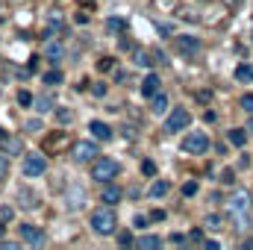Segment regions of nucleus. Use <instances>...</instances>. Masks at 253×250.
Instances as JSON below:
<instances>
[{
  "label": "nucleus",
  "mask_w": 253,
  "mask_h": 250,
  "mask_svg": "<svg viewBox=\"0 0 253 250\" xmlns=\"http://www.w3.org/2000/svg\"><path fill=\"white\" fill-rule=\"evenodd\" d=\"M118 47H121V50H132V42H129L126 36H121V42H118Z\"/></svg>",
  "instance_id": "nucleus-37"
},
{
  "label": "nucleus",
  "mask_w": 253,
  "mask_h": 250,
  "mask_svg": "<svg viewBox=\"0 0 253 250\" xmlns=\"http://www.w3.org/2000/svg\"><path fill=\"white\" fill-rule=\"evenodd\" d=\"M153 59H156V56H153V50H150V53H147V50H135V65L150 68V65H153Z\"/></svg>",
  "instance_id": "nucleus-24"
},
{
  "label": "nucleus",
  "mask_w": 253,
  "mask_h": 250,
  "mask_svg": "<svg viewBox=\"0 0 253 250\" xmlns=\"http://www.w3.org/2000/svg\"><path fill=\"white\" fill-rule=\"evenodd\" d=\"M6 174H9V153L3 150L0 153V180H6Z\"/></svg>",
  "instance_id": "nucleus-28"
},
{
  "label": "nucleus",
  "mask_w": 253,
  "mask_h": 250,
  "mask_svg": "<svg viewBox=\"0 0 253 250\" xmlns=\"http://www.w3.org/2000/svg\"><path fill=\"white\" fill-rule=\"evenodd\" d=\"M56 121H59V124H71V121H74V112H71L68 106H56Z\"/></svg>",
  "instance_id": "nucleus-25"
},
{
  "label": "nucleus",
  "mask_w": 253,
  "mask_h": 250,
  "mask_svg": "<svg viewBox=\"0 0 253 250\" xmlns=\"http://www.w3.org/2000/svg\"><path fill=\"white\" fill-rule=\"evenodd\" d=\"M88 129L94 132V138H103V141H109V138H112V126L103 124V121H91V124H88Z\"/></svg>",
  "instance_id": "nucleus-16"
},
{
  "label": "nucleus",
  "mask_w": 253,
  "mask_h": 250,
  "mask_svg": "<svg viewBox=\"0 0 253 250\" xmlns=\"http://www.w3.org/2000/svg\"><path fill=\"white\" fill-rule=\"evenodd\" d=\"M88 227L97 233V236H112L115 233V227H118V218H115V209L106 203V206H100V209H94L91 212V218H88Z\"/></svg>",
  "instance_id": "nucleus-1"
},
{
  "label": "nucleus",
  "mask_w": 253,
  "mask_h": 250,
  "mask_svg": "<svg viewBox=\"0 0 253 250\" xmlns=\"http://www.w3.org/2000/svg\"><path fill=\"white\" fill-rule=\"evenodd\" d=\"M118 242H121L124 248H129V245H132V236H129V233H121V236H118Z\"/></svg>",
  "instance_id": "nucleus-38"
},
{
  "label": "nucleus",
  "mask_w": 253,
  "mask_h": 250,
  "mask_svg": "<svg viewBox=\"0 0 253 250\" xmlns=\"http://www.w3.org/2000/svg\"><path fill=\"white\" fill-rule=\"evenodd\" d=\"M33 109H36L39 115H47V112H56V100H53L50 94H39V97L33 100Z\"/></svg>",
  "instance_id": "nucleus-11"
},
{
  "label": "nucleus",
  "mask_w": 253,
  "mask_h": 250,
  "mask_svg": "<svg viewBox=\"0 0 253 250\" xmlns=\"http://www.w3.org/2000/svg\"><path fill=\"white\" fill-rule=\"evenodd\" d=\"M147 221H150V218H144V215H135V221H132V224H135V227H147Z\"/></svg>",
  "instance_id": "nucleus-41"
},
{
  "label": "nucleus",
  "mask_w": 253,
  "mask_h": 250,
  "mask_svg": "<svg viewBox=\"0 0 253 250\" xmlns=\"http://www.w3.org/2000/svg\"><path fill=\"white\" fill-rule=\"evenodd\" d=\"M242 106H245L248 112H253V94H245V97H242Z\"/></svg>",
  "instance_id": "nucleus-36"
},
{
  "label": "nucleus",
  "mask_w": 253,
  "mask_h": 250,
  "mask_svg": "<svg viewBox=\"0 0 253 250\" xmlns=\"http://www.w3.org/2000/svg\"><path fill=\"white\" fill-rule=\"evenodd\" d=\"M248 132H251V135H253V118H251V121H248Z\"/></svg>",
  "instance_id": "nucleus-46"
},
{
  "label": "nucleus",
  "mask_w": 253,
  "mask_h": 250,
  "mask_svg": "<svg viewBox=\"0 0 253 250\" xmlns=\"http://www.w3.org/2000/svg\"><path fill=\"white\" fill-rule=\"evenodd\" d=\"M162 218H165V212H162V209H153V212H150V221H162Z\"/></svg>",
  "instance_id": "nucleus-40"
},
{
  "label": "nucleus",
  "mask_w": 253,
  "mask_h": 250,
  "mask_svg": "<svg viewBox=\"0 0 253 250\" xmlns=\"http://www.w3.org/2000/svg\"><path fill=\"white\" fill-rule=\"evenodd\" d=\"M236 80L239 83H253V65H239L236 68Z\"/></svg>",
  "instance_id": "nucleus-22"
},
{
  "label": "nucleus",
  "mask_w": 253,
  "mask_h": 250,
  "mask_svg": "<svg viewBox=\"0 0 253 250\" xmlns=\"http://www.w3.org/2000/svg\"><path fill=\"white\" fill-rule=\"evenodd\" d=\"M218 180H221V183H224V186H233V171H230V168H224V171H221V177H218Z\"/></svg>",
  "instance_id": "nucleus-32"
},
{
  "label": "nucleus",
  "mask_w": 253,
  "mask_h": 250,
  "mask_svg": "<svg viewBox=\"0 0 253 250\" xmlns=\"http://www.w3.org/2000/svg\"><path fill=\"white\" fill-rule=\"evenodd\" d=\"M227 138H230L233 147H245V141H248V129H239V126H236V129L227 132Z\"/></svg>",
  "instance_id": "nucleus-18"
},
{
  "label": "nucleus",
  "mask_w": 253,
  "mask_h": 250,
  "mask_svg": "<svg viewBox=\"0 0 253 250\" xmlns=\"http://www.w3.org/2000/svg\"><path fill=\"white\" fill-rule=\"evenodd\" d=\"M203 224H206L209 230H221V227H224V218H221V215H206Z\"/></svg>",
  "instance_id": "nucleus-26"
},
{
  "label": "nucleus",
  "mask_w": 253,
  "mask_h": 250,
  "mask_svg": "<svg viewBox=\"0 0 253 250\" xmlns=\"http://www.w3.org/2000/svg\"><path fill=\"white\" fill-rule=\"evenodd\" d=\"M135 248H141V250H156V248H162V239H159V236H141V239L135 242Z\"/></svg>",
  "instance_id": "nucleus-17"
},
{
  "label": "nucleus",
  "mask_w": 253,
  "mask_h": 250,
  "mask_svg": "<svg viewBox=\"0 0 253 250\" xmlns=\"http://www.w3.org/2000/svg\"><path fill=\"white\" fill-rule=\"evenodd\" d=\"M62 144H65V135H56V138H47V147H56V150H59Z\"/></svg>",
  "instance_id": "nucleus-35"
},
{
  "label": "nucleus",
  "mask_w": 253,
  "mask_h": 250,
  "mask_svg": "<svg viewBox=\"0 0 253 250\" xmlns=\"http://www.w3.org/2000/svg\"><path fill=\"white\" fill-rule=\"evenodd\" d=\"M203 248H206V250H218V242H212V239L206 242V239H203Z\"/></svg>",
  "instance_id": "nucleus-43"
},
{
  "label": "nucleus",
  "mask_w": 253,
  "mask_h": 250,
  "mask_svg": "<svg viewBox=\"0 0 253 250\" xmlns=\"http://www.w3.org/2000/svg\"><path fill=\"white\" fill-rule=\"evenodd\" d=\"M150 112H153V115H165V112H168V94L156 91V94L150 97Z\"/></svg>",
  "instance_id": "nucleus-14"
},
{
  "label": "nucleus",
  "mask_w": 253,
  "mask_h": 250,
  "mask_svg": "<svg viewBox=\"0 0 253 250\" xmlns=\"http://www.w3.org/2000/svg\"><path fill=\"white\" fill-rule=\"evenodd\" d=\"M42 80H44V85H59V83L65 80V74L59 71V68H53V71H47Z\"/></svg>",
  "instance_id": "nucleus-23"
},
{
  "label": "nucleus",
  "mask_w": 253,
  "mask_h": 250,
  "mask_svg": "<svg viewBox=\"0 0 253 250\" xmlns=\"http://www.w3.org/2000/svg\"><path fill=\"white\" fill-rule=\"evenodd\" d=\"M91 91H94V94H97V97H103V94H106V85H103V83H97V85H94V88H91Z\"/></svg>",
  "instance_id": "nucleus-39"
},
{
  "label": "nucleus",
  "mask_w": 253,
  "mask_h": 250,
  "mask_svg": "<svg viewBox=\"0 0 253 250\" xmlns=\"http://www.w3.org/2000/svg\"><path fill=\"white\" fill-rule=\"evenodd\" d=\"M121 197H124V191H121V188L115 186L112 180H109V183H103V191H100V200H103V203H109V206H115V203H118Z\"/></svg>",
  "instance_id": "nucleus-10"
},
{
  "label": "nucleus",
  "mask_w": 253,
  "mask_h": 250,
  "mask_svg": "<svg viewBox=\"0 0 253 250\" xmlns=\"http://www.w3.org/2000/svg\"><path fill=\"white\" fill-rule=\"evenodd\" d=\"M141 171H144V177H153V174H156V165L147 159V162H141Z\"/></svg>",
  "instance_id": "nucleus-31"
},
{
  "label": "nucleus",
  "mask_w": 253,
  "mask_h": 250,
  "mask_svg": "<svg viewBox=\"0 0 253 250\" xmlns=\"http://www.w3.org/2000/svg\"><path fill=\"white\" fill-rule=\"evenodd\" d=\"M183 150L186 153H194V156H203L209 150V135L206 132H189L186 141H183Z\"/></svg>",
  "instance_id": "nucleus-3"
},
{
  "label": "nucleus",
  "mask_w": 253,
  "mask_h": 250,
  "mask_svg": "<svg viewBox=\"0 0 253 250\" xmlns=\"http://www.w3.org/2000/svg\"><path fill=\"white\" fill-rule=\"evenodd\" d=\"M174 47H177L183 56H194V53L200 50V39H194V36H177V39H174Z\"/></svg>",
  "instance_id": "nucleus-9"
},
{
  "label": "nucleus",
  "mask_w": 253,
  "mask_h": 250,
  "mask_svg": "<svg viewBox=\"0 0 253 250\" xmlns=\"http://www.w3.org/2000/svg\"><path fill=\"white\" fill-rule=\"evenodd\" d=\"M106 30H109V33H124L126 21L121 18V15H112V18H106Z\"/></svg>",
  "instance_id": "nucleus-20"
},
{
  "label": "nucleus",
  "mask_w": 253,
  "mask_h": 250,
  "mask_svg": "<svg viewBox=\"0 0 253 250\" xmlns=\"http://www.w3.org/2000/svg\"><path fill=\"white\" fill-rule=\"evenodd\" d=\"M209 97H212V91H200V94H197V100H200V103H206Z\"/></svg>",
  "instance_id": "nucleus-44"
},
{
  "label": "nucleus",
  "mask_w": 253,
  "mask_h": 250,
  "mask_svg": "<svg viewBox=\"0 0 253 250\" xmlns=\"http://www.w3.org/2000/svg\"><path fill=\"white\" fill-rule=\"evenodd\" d=\"M3 224H6V221H0V236H3Z\"/></svg>",
  "instance_id": "nucleus-47"
},
{
  "label": "nucleus",
  "mask_w": 253,
  "mask_h": 250,
  "mask_svg": "<svg viewBox=\"0 0 253 250\" xmlns=\"http://www.w3.org/2000/svg\"><path fill=\"white\" fill-rule=\"evenodd\" d=\"M183 194H186V197H194V194H197V183H194V180L183 183Z\"/></svg>",
  "instance_id": "nucleus-30"
},
{
  "label": "nucleus",
  "mask_w": 253,
  "mask_h": 250,
  "mask_svg": "<svg viewBox=\"0 0 253 250\" xmlns=\"http://www.w3.org/2000/svg\"><path fill=\"white\" fill-rule=\"evenodd\" d=\"M12 218H15V209L12 206H3L0 209V221H12Z\"/></svg>",
  "instance_id": "nucleus-33"
},
{
  "label": "nucleus",
  "mask_w": 253,
  "mask_h": 250,
  "mask_svg": "<svg viewBox=\"0 0 253 250\" xmlns=\"http://www.w3.org/2000/svg\"><path fill=\"white\" fill-rule=\"evenodd\" d=\"M44 56H47V62H59L65 56V47H62V42H53V39H47V44H44Z\"/></svg>",
  "instance_id": "nucleus-12"
},
{
  "label": "nucleus",
  "mask_w": 253,
  "mask_h": 250,
  "mask_svg": "<svg viewBox=\"0 0 253 250\" xmlns=\"http://www.w3.org/2000/svg\"><path fill=\"white\" fill-rule=\"evenodd\" d=\"M27 129H30V132H39V129H42V121H30Z\"/></svg>",
  "instance_id": "nucleus-42"
},
{
  "label": "nucleus",
  "mask_w": 253,
  "mask_h": 250,
  "mask_svg": "<svg viewBox=\"0 0 253 250\" xmlns=\"http://www.w3.org/2000/svg\"><path fill=\"white\" fill-rule=\"evenodd\" d=\"M0 147H3V150H6L9 156H18V153L24 150V144H21V138H12V135H9V138H6V141L0 144Z\"/></svg>",
  "instance_id": "nucleus-19"
},
{
  "label": "nucleus",
  "mask_w": 253,
  "mask_h": 250,
  "mask_svg": "<svg viewBox=\"0 0 253 250\" xmlns=\"http://www.w3.org/2000/svg\"><path fill=\"white\" fill-rule=\"evenodd\" d=\"M248 206H251V194H248V191H236V194L230 197V212L236 215V221H248V218H245Z\"/></svg>",
  "instance_id": "nucleus-6"
},
{
  "label": "nucleus",
  "mask_w": 253,
  "mask_h": 250,
  "mask_svg": "<svg viewBox=\"0 0 253 250\" xmlns=\"http://www.w3.org/2000/svg\"><path fill=\"white\" fill-rule=\"evenodd\" d=\"M33 100H36V97H33L30 91H18V103H21V106H33Z\"/></svg>",
  "instance_id": "nucleus-29"
},
{
  "label": "nucleus",
  "mask_w": 253,
  "mask_h": 250,
  "mask_svg": "<svg viewBox=\"0 0 253 250\" xmlns=\"http://www.w3.org/2000/svg\"><path fill=\"white\" fill-rule=\"evenodd\" d=\"M18 206H21V209H36V206H39V197H36L30 188H18Z\"/></svg>",
  "instance_id": "nucleus-15"
},
{
  "label": "nucleus",
  "mask_w": 253,
  "mask_h": 250,
  "mask_svg": "<svg viewBox=\"0 0 253 250\" xmlns=\"http://www.w3.org/2000/svg\"><path fill=\"white\" fill-rule=\"evenodd\" d=\"M112 68H115V59H112V56H100V59H97V71H100V74H106V71H112Z\"/></svg>",
  "instance_id": "nucleus-27"
},
{
  "label": "nucleus",
  "mask_w": 253,
  "mask_h": 250,
  "mask_svg": "<svg viewBox=\"0 0 253 250\" xmlns=\"http://www.w3.org/2000/svg\"><path fill=\"white\" fill-rule=\"evenodd\" d=\"M189 239H191V242H197V245H203V230H200V227H197V230H191Z\"/></svg>",
  "instance_id": "nucleus-34"
},
{
  "label": "nucleus",
  "mask_w": 253,
  "mask_h": 250,
  "mask_svg": "<svg viewBox=\"0 0 253 250\" xmlns=\"http://www.w3.org/2000/svg\"><path fill=\"white\" fill-rule=\"evenodd\" d=\"M159 85H162L159 74H147V77L141 80V94H144V97H153V94L159 91Z\"/></svg>",
  "instance_id": "nucleus-13"
},
{
  "label": "nucleus",
  "mask_w": 253,
  "mask_h": 250,
  "mask_svg": "<svg viewBox=\"0 0 253 250\" xmlns=\"http://www.w3.org/2000/svg\"><path fill=\"white\" fill-rule=\"evenodd\" d=\"M171 191V183L168 180H156L153 186H150V197H165Z\"/></svg>",
  "instance_id": "nucleus-21"
},
{
  "label": "nucleus",
  "mask_w": 253,
  "mask_h": 250,
  "mask_svg": "<svg viewBox=\"0 0 253 250\" xmlns=\"http://www.w3.org/2000/svg\"><path fill=\"white\" fill-rule=\"evenodd\" d=\"M118 171H121V165H118L115 159H109V156L94 159V165H91V177H94L97 183H109V180H115Z\"/></svg>",
  "instance_id": "nucleus-2"
},
{
  "label": "nucleus",
  "mask_w": 253,
  "mask_h": 250,
  "mask_svg": "<svg viewBox=\"0 0 253 250\" xmlns=\"http://www.w3.org/2000/svg\"><path fill=\"white\" fill-rule=\"evenodd\" d=\"M18 233H21V242H27V245H36V248L44 245V233H42V227H36V224H21Z\"/></svg>",
  "instance_id": "nucleus-7"
},
{
  "label": "nucleus",
  "mask_w": 253,
  "mask_h": 250,
  "mask_svg": "<svg viewBox=\"0 0 253 250\" xmlns=\"http://www.w3.org/2000/svg\"><path fill=\"white\" fill-rule=\"evenodd\" d=\"M44 171H47V159L44 156H39V153L24 156V174L27 177H42Z\"/></svg>",
  "instance_id": "nucleus-5"
},
{
  "label": "nucleus",
  "mask_w": 253,
  "mask_h": 250,
  "mask_svg": "<svg viewBox=\"0 0 253 250\" xmlns=\"http://www.w3.org/2000/svg\"><path fill=\"white\" fill-rule=\"evenodd\" d=\"M74 159H77V162H94V159H97V144H94V141H77Z\"/></svg>",
  "instance_id": "nucleus-8"
},
{
  "label": "nucleus",
  "mask_w": 253,
  "mask_h": 250,
  "mask_svg": "<svg viewBox=\"0 0 253 250\" xmlns=\"http://www.w3.org/2000/svg\"><path fill=\"white\" fill-rule=\"evenodd\" d=\"M191 124V115L189 109H183V106H177L171 115H168V121H165V129L168 132H180V129H186V126Z\"/></svg>",
  "instance_id": "nucleus-4"
},
{
  "label": "nucleus",
  "mask_w": 253,
  "mask_h": 250,
  "mask_svg": "<svg viewBox=\"0 0 253 250\" xmlns=\"http://www.w3.org/2000/svg\"><path fill=\"white\" fill-rule=\"evenodd\" d=\"M153 56H156V59H159V65H165V53H162V50H159V47H156V50H153Z\"/></svg>",
  "instance_id": "nucleus-45"
}]
</instances>
